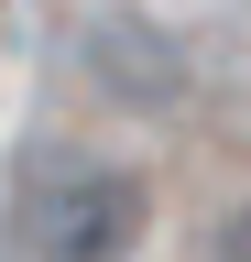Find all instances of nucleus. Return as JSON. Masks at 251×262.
<instances>
[{"label":"nucleus","mask_w":251,"mask_h":262,"mask_svg":"<svg viewBox=\"0 0 251 262\" xmlns=\"http://www.w3.org/2000/svg\"><path fill=\"white\" fill-rule=\"evenodd\" d=\"M87 66H99L109 98H131V110H175V88H186L175 44L142 33V22H99V33H87Z\"/></svg>","instance_id":"f03ea898"},{"label":"nucleus","mask_w":251,"mask_h":262,"mask_svg":"<svg viewBox=\"0 0 251 262\" xmlns=\"http://www.w3.org/2000/svg\"><path fill=\"white\" fill-rule=\"evenodd\" d=\"M218 262H251V196H240L230 219H218Z\"/></svg>","instance_id":"7ed1b4c3"},{"label":"nucleus","mask_w":251,"mask_h":262,"mask_svg":"<svg viewBox=\"0 0 251 262\" xmlns=\"http://www.w3.org/2000/svg\"><path fill=\"white\" fill-rule=\"evenodd\" d=\"M44 262H131L142 251V186L120 164H44L33 175V208H22Z\"/></svg>","instance_id":"f257e3e1"}]
</instances>
